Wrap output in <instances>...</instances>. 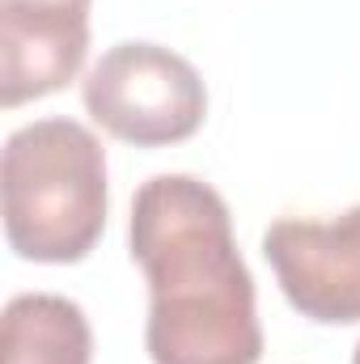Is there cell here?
<instances>
[{
	"label": "cell",
	"mask_w": 360,
	"mask_h": 364,
	"mask_svg": "<svg viewBox=\"0 0 360 364\" xmlns=\"http://www.w3.org/2000/svg\"><path fill=\"white\" fill-rule=\"evenodd\" d=\"M352 364H360V343H356V352H352Z\"/></svg>",
	"instance_id": "cell-7"
},
{
	"label": "cell",
	"mask_w": 360,
	"mask_h": 364,
	"mask_svg": "<svg viewBox=\"0 0 360 364\" xmlns=\"http://www.w3.org/2000/svg\"><path fill=\"white\" fill-rule=\"evenodd\" d=\"M263 255L297 314L322 326L360 322V203L331 220H275Z\"/></svg>",
	"instance_id": "cell-4"
},
{
	"label": "cell",
	"mask_w": 360,
	"mask_h": 364,
	"mask_svg": "<svg viewBox=\"0 0 360 364\" xmlns=\"http://www.w3.org/2000/svg\"><path fill=\"white\" fill-rule=\"evenodd\" d=\"M81 97L106 136L136 149L182 144L208 114V90L195 64L157 43L110 47L85 73Z\"/></svg>",
	"instance_id": "cell-3"
},
{
	"label": "cell",
	"mask_w": 360,
	"mask_h": 364,
	"mask_svg": "<svg viewBox=\"0 0 360 364\" xmlns=\"http://www.w3.org/2000/svg\"><path fill=\"white\" fill-rule=\"evenodd\" d=\"M132 259L149 279L153 364H259L255 279L238 255L229 203L191 174H157L132 199Z\"/></svg>",
	"instance_id": "cell-1"
},
{
	"label": "cell",
	"mask_w": 360,
	"mask_h": 364,
	"mask_svg": "<svg viewBox=\"0 0 360 364\" xmlns=\"http://www.w3.org/2000/svg\"><path fill=\"white\" fill-rule=\"evenodd\" d=\"M4 364H90L93 335L77 301L60 292H21L0 322Z\"/></svg>",
	"instance_id": "cell-6"
},
{
	"label": "cell",
	"mask_w": 360,
	"mask_h": 364,
	"mask_svg": "<svg viewBox=\"0 0 360 364\" xmlns=\"http://www.w3.org/2000/svg\"><path fill=\"white\" fill-rule=\"evenodd\" d=\"M4 237L26 263H81L106 229V149L77 119H34L4 140Z\"/></svg>",
	"instance_id": "cell-2"
},
{
	"label": "cell",
	"mask_w": 360,
	"mask_h": 364,
	"mask_svg": "<svg viewBox=\"0 0 360 364\" xmlns=\"http://www.w3.org/2000/svg\"><path fill=\"white\" fill-rule=\"evenodd\" d=\"M93 0H0V106L64 90L90 55Z\"/></svg>",
	"instance_id": "cell-5"
}]
</instances>
